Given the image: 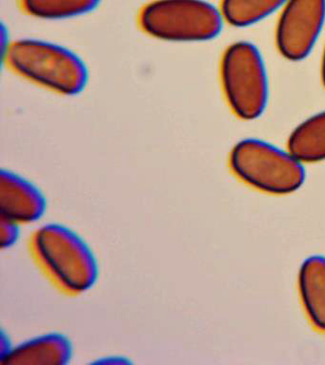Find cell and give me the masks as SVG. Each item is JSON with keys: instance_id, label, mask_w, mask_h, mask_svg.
Wrapping results in <instances>:
<instances>
[{"instance_id": "1", "label": "cell", "mask_w": 325, "mask_h": 365, "mask_svg": "<svg viewBox=\"0 0 325 365\" xmlns=\"http://www.w3.org/2000/svg\"><path fill=\"white\" fill-rule=\"evenodd\" d=\"M30 250L36 264L62 292L82 295L98 282L99 264L93 248L66 225L41 222L31 236Z\"/></svg>"}, {"instance_id": "2", "label": "cell", "mask_w": 325, "mask_h": 365, "mask_svg": "<svg viewBox=\"0 0 325 365\" xmlns=\"http://www.w3.org/2000/svg\"><path fill=\"white\" fill-rule=\"evenodd\" d=\"M6 57L16 73L55 93L75 96L87 84L88 71L84 60L56 43L19 39L8 46Z\"/></svg>"}, {"instance_id": "3", "label": "cell", "mask_w": 325, "mask_h": 365, "mask_svg": "<svg viewBox=\"0 0 325 365\" xmlns=\"http://www.w3.org/2000/svg\"><path fill=\"white\" fill-rule=\"evenodd\" d=\"M221 10L205 0H154L142 9V30L170 42H202L218 36L224 25Z\"/></svg>"}, {"instance_id": "4", "label": "cell", "mask_w": 325, "mask_h": 365, "mask_svg": "<svg viewBox=\"0 0 325 365\" xmlns=\"http://www.w3.org/2000/svg\"><path fill=\"white\" fill-rule=\"evenodd\" d=\"M231 168L247 185L271 194H288L304 184L305 170L296 157L259 139L239 141L231 151Z\"/></svg>"}, {"instance_id": "5", "label": "cell", "mask_w": 325, "mask_h": 365, "mask_svg": "<svg viewBox=\"0 0 325 365\" xmlns=\"http://www.w3.org/2000/svg\"><path fill=\"white\" fill-rule=\"evenodd\" d=\"M221 78L225 98L239 118H259L266 108L269 83L261 51L252 43L239 41L224 51Z\"/></svg>"}, {"instance_id": "6", "label": "cell", "mask_w": 325, "mask_h": 365, "mask_svg": "<svg viewBox=\"0 0 325 365\" xmlns=\"http://www.w3.org/2000/svg\"><path fill=\"white\" fill-rule=\"evenodd\" d=\"M325 23V0H288L276 23V44L281 56L301 61L309 56Z\"/></svg>"}, {"instance_id": "7", "label": "cell", "mask_w": 325, "mask_h": 365, "mask_svg": "<svg viewBox=\"0 0 325 365\" xmlns=\"http://www.w3.org/2000/svg\"><path fill=\"white\" fill-rule=\"evenodd\" d=\"M41 188L26 177L10 170L0 173V219L21 227L41 224L47 211Z\"/></svg>"}, {"instance_id": "8", "label": "cell", "mask_w": 325, "mask_h": 365, "mask_svg": "<svg viewBox=\"0 0 325 365\" xmlns=\"http://www.w3.org/2000/svg\"><path fill=\"white\" fill-rule=\"evenodd\" d=\"M74 346L66 335L56 331L38 334L14 344L0 364L6 365H65L70 364Z\"/></svg>"}, {"instance_id": "9", "label": "cell", "mask_w": 325, "mask_h": 365, "mask_svg": "<svg viewBox=\"0 0 325 365\" xmlns=\"http://www.w3.org/2000/svg\"><path fill=\"white\" fill-rule=\"evenodd\" d=\"M299 292L311 322L325 332V258L305 259L299 271Z\"/></svg>"}, {"instance_id": "10", "label": "cell", "mask_w": 325, "mask_h": 365, "mask_svg": "<svg viewBox=\"0 0 325 365\" xmlns=\"http://www.w3.org/2000/svg\"><path fill=\"white\" fill-rule=\"evenodd\" d=\"M288 151L301 163L325 160V110L301 123L290 134Z\"/></svg>"}, {"instance_id": "11", "label": "cell", "mask_w": 325, "mask_h": 365, "mask_svg": "<svg viewBox=\"0 0 325 365\" xmlns=\"http://www.w3.org/2000/svg\"><path fill=\"white\" fill-rule=\"evenodd\" d=\"M288 0H222L224 21L234 27H248L282 9Z\"/></svg>"}, {"instance_id": "12", "label": "cell", "mask_w": 325, "mask_h": 365, "mask_svg": "<svg viewBox=\"0 0 325 365\" xmlns=\"http://www.w3.org/2000/svg\"><path fill=\"white\" fill-rule=\"evenodd\" d=\"M101 0H21L28 14L36 19L61 20L84 16L95 10Z\"/></svg>"}, {"instance_id": "13", "label": "cell", "mask_w": 325, "mask_h": 365, "mask_svg": "<svg viewBox=\"0 0 325 365\" xmlns=\"http://www.w3.org/2000/svg\"><path fill=\"white\" fill-rule=\"evenodd\" d=\"M21 225L7 220L0 219V247L11 250L19 244L21 237Z\"/></svg>"}, {"instance_id": "14", "label": "cell", "mask_w": 325, "mask_h": 365, "mask_svg": "<svg viewBox=\"0 0 325 365\" xmlns=\"http://www.w3.org/2000/svg\"><path fill=\"white\" fill-rule=\"evenodd\" d=\"M14 344H15L11 341L9 336L5 335V333L2 331L1 338H0V361L10 353Z\"/></svg>"}, {"instance_id": "15", "label": "cell", "mask_w": 325, "mask_h": 365, "mask_svg": "<svg viewBox=\"0 0 325 365\" xmlns=\"http://www.w3.org/2000/svg\"><path fill=\"white\" fill-rule=\"evenodd\" d=\"M130 362L129 361H126V359H124L122 358H118V356H105V358H101L98 361V364H124Z\"/></svg>"}, {"instance_id": "16", "label": "cell", "mask_w": 325, "mask_h": 365, "mask_svg": "<svg viewBox=\"0 0 325 365\" xmlns=\"http://www.w3.org/2000/svg\"><path fill=\"white\" fill-rule=\"evenodd\" d=\"M321 79H322V83H324V86L325 87V45H324V51H322Z\"/></svg>"}]
</instances>
